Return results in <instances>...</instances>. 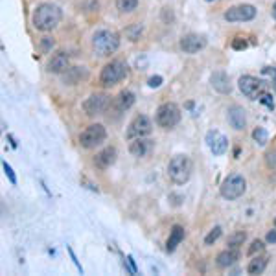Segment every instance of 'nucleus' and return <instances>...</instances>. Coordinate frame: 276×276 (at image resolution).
<instances>
[{
	"label": "nucleus",
	"mask_w": 276,
	"mask_h": 276,
	"mask_svg": "<svg viewBox=\"0 0 276 276\" xmlns=\"http://www.w3.org/2000/svg\"><path fill=\"white\" fill-rule=\"evenodd\" d=\"M210 83L214 87V90L221 92V94H228L230 92V81H228V76L221 70H217L210 76Z\"/></svg>",
	"instance_id": "obj_18"
},
{
	"label": "nucleus",
	"mask_w": 276,
	"mask_h": 276,
	"mask_svg": "<svg viewBox=\"0 0 276 276\" xmlns=\"http://www.w3.org/2000/svg\"><path fill=\"white\" fill-rule=\"evenodd\" d=\"M116 162V149L114 147H105L94 156V166L98 169H107Z\"/></svg>",
	"instance_id": "obj_15"
},
{
	"label": "nucleus",
	"mask_w": 276,
	"mask_h": 276,
	"mask_svg": "<svg viewBox=\"0 0 276 276\" xmlns=\"http://www.w3.org/2000/svg\"><path fill=\"white\" fill-rule=\"evenodd\" d=\"M41 48L42 52H50V50L54 48V39H50V37H44L41 42Z\"/></svg>",
	"instance_id": "obj_32"
},
{
	"label": "nucleus",
	"mask_w": 276,
	"mask_h": 276,
	"mask_svg": "<svg viewBox=\"0 0 276 276\" xmlns=\"http://www.w3.org/2000/svg\"><path fill=\"white\" fill-rule=\"evenodd\" d=\"M120 48V37L116 31L111 30H100L92 37V50L102 57L114 54L116 50Z\"/></svg>",
	"instance_id": "obj_2"
},
{
	"label": "nucleus",
	"mask_w": 276,
	"mask_h": 276,
	"mask_svg": "<svg viewBox=\"0 0 276 276\" xmlns=\"http://www.w3.org/2000/svg\"><path fill=\"white\" fill-rule=\"evenodd\" d=\"M267 166H269L271 169H276V153L275 151L267 153Z\"/></svg>",
	"instance_id": "obj_34"
},
{
	"label": "nucleus",
	"mask_w": 276,
	"mask_h": 276,
	"mask_svg": "<svg viewBox=\"0 0 276 276\" xmlns=\"http://www.w3.org/2000/svg\"><path fill=\"white\" fill-rule=\"evenodd\" d=\"M109 102H111V98L105 92H94L83 102V111L89 116H96V114H102L107 109Z\"/></svg>",
	"instance_id": "obj_9"
},
{
	"label": "nucleus",
	"mask_w": 276,
	"mask_h": 276,
	"mask_svg": "<svg viewBox=\"0 0 276 276\" xmlns=\"http://www.w3.org/2000/svg\"><path fill=\"white\" fill-rule=\"evenodd\" d=\"M238 87L243 92V96L251 98V100H256L258 94L262 92V81L254 76H241L240 81H238Z\"/></svg>",
	"instance_id": "obj_12"
},
{
	"label": "nucleus",
	"mask_w": 276,
	"mask_h": 276,
	"mask_svg": "<svg viewBox=\"0 0 276 276\" xmlns=\"http://www.w3.org/2000/svg\"><path fill=\"white\" fill-rule=\"evenodd\" d=\"M126 35H127V39H129V41H133V42L138 41V39H140V35H142V26L137 24V26H131V28H127Z\"/></svg>",
	"instance_id": "obj_28"
},
{
	"label": "nucleus",
	"mask_w": 276,
	"mask_h": 276,
	"mask_svg": "<svg viewBox=\"0 0 276 276\" xmlns=\"http://www.w3.org/2000/svg\"><path fill=\"white\" fill-rule=\"evenodd\" d=\"M232 48H236V50H245L247 48V41H243V39H234V42H232Z\"/></svg>",
	"instance_id": "obj_35"
},
{
	"label": "nucleus",
	"mask_w": 276,
	"mask_h": 276,
	"mask_svg": "<svg viewBox=\"0 0 276 276\" xmlns=\"http://www.w3.org/2000/svg\"><path fill=\"white\" fill-rule=\"evenodd\" d=\"M206 2H212V0H206Z\"/></svg>",
	"instance_id": "obj_40"
},
{
	"label": "nucleus",
	"mask_w": 276,
	"mask_h": 276,
	"mask_svg": "<svg viewBox=\"0 0 276 276\" xmlns=\"http://www.w3.org/2000/svg\"><path fill=\"white\" fill-rule=\"evenodd\" d=\"M204 46H206V39L203 35L190 33V35H184L180 39V48L184 54H197L199 50H203Z\"/></svg>",
	"instance_id": "obj_13"
},
{
	"label": "nucleus",
	"mask_w": 276,
	"mask_h": 276,
	"mask_svg": "<svg viewBox=\"0 0 276 276\" xmlns=\"http://www.w3.org/2000/svg\"><path fill=\"white\" fill-rule=\"evenodd\" d=\"M192 160L186 155H177L168 164V177L175 184H186L192 177Z\"/></svg>",
	"instance_id": "obj_3"
},
{
	"label": "nucleus",
	"mask_w": 276,
	"mask_h": 276,
	"mask_svg": "<svg viewBox=\"0 0 276 276\" xmlns=\"http://www.w3.org/2000/svg\"><path fill=\"white\" fill-rule=\"evenodd\" d=\"M2 168H4V171H6L9 182H11V184H17V177H15V171H13L11 166H9L7 162H4V164H2Z\"/></svg>",
	"instance_id": "obj_31"
},
{
	"label": "nucleus",
	"mask_w": 276,
	"mask_h": 276,
	"mask_svg": "<svg viewBox=\"0 0 276 276\" xmlns=\"http://www.w3.org/2000/svg\"><path fill=\"white\" fill-rule=\"evenodd\" d=\"M85 76H87V70H85L83 66H72V68H68L65 72V83L72 85L79 78H85Z\"/></svg>",
	"instance_id": "obj_23"
},
{
	"label": "nucleus",
	"mask_w": 276,
	"mask_h": 276,
	"mask_svg": "<svg viewBox=\"0 0 276 276\" xmlns=\"http://www.w3.org/2000/svg\"><path fill=\"white\" fill-rule=\"evenodd\" d=\"M162 76H153V78H149V87L151 89H158L162 85Z\"/></svg>",
	"instance_id": "obj_33"
},
{
	"label": "nucleus",
	"mask_w": 276,
	"mask_h": 276,
	"mask_svg": "<svg viewBox=\"0 0 276 276\" xmlns=\"http://www.w3.org/2000/svg\"><path fill=\"white\" fill-rule=\"evenodd\" d=\"M151 151V140H145L144 137L133 138V142L129 144V153L137 158H142Z\"/></svg>",
	"instance_id": "obj_17"
},
{
	"label": "nucleus",
	"mask_w": 276,
	"mask_h": 276,
	"mask_svg": "<svg viewBox=\"0 0 276 276\" xmlns=\"http://www.w3.org/2000/svg\"><path fill=\"white\" fill-rule=\"evenodd\" d=\"M138 7V0H116V9L120 13H133Z\"/></svg>",
	"instance_id": "obj_24"
},
{
	"label": "nucleus",
	"mask_w": 276,
	"mask_h": 276,
	"mask_svg": "<svg viewBox=\"0 0 276 276\" xmlns=\"http://www.w3.org/2000/svg\"><path fill=\"white\" fill-rule=\"evenodd\" d=\"M184 227H180V225H173L171 230H169V238H168V243H166V249L168 252H173L177 247L180 245V241L184 240Z\"/></svg>",
	"instance_id": "obj_20"
},
{
	"label": "nucleus",
	"mask_w": 276,
	"mask_h": 276,
	"mask_svg": "<svg viewBox=\"0 0 276 276\" xmlns=\"http://www.w3.org/2000/svg\"><path fill=\"white\" fill-rule=\"evenodd\" d=\"M151 131H153V124H151L149 118H147L145 114H137V116L131 120V124H129V129H127V138L133 140V138L147 137Z\"/></svg>",
	"instance_id": "obj_8"
},
{
	"label": "nucleus",
	"mask_w": 276,
	"mask_h": 276,
	"mask_svg": "<svg viewBox=\"0 0 276 276\" xmlns=\"http://www.w3.org/2000/svg\"><path fill=\"white\" fill-rule=\"evenodd\" d=\"M264 251V241H260V240H254L251 243V247H249V251H247V254L249 256H256L258 252Z\"/></svg>",
	"instance_id": "obj_29"
},
{
	"label": "nucleus",
	"mask_w": 276,
	"mask_h": 276,
	"mask_svg": "<svg viewBox=\"0 0 276 276\" xmlns=\"http://www.w3.org/2000/svg\"><path fill=\"white\" fill-rule=\"evenodd\" d=\"M127 76V65L124 61H111L109 65L102 68L100 74V83L103 87H114L116 83H120L122 79Z\"/></svg>",
	"instance_id": "obj_5"
},
{
	"label": "nucleus",
	"mask_w": 276,
	"mask_h": 276,
	"mask_svg": "<svg viewBox=\"0 0 276 276\" xmlns=\"http://www.w3.org/2000/svg\"><path fill=\"white\" fill-rule=\"evenodd\" d=\"M267 262H269L267 256H256V258H252L249 262V265H247V273L249 275H262L265 271V267H267Z\"/></svg>",
	"instance_id": "obj_21"
},
{
	"label": "nucleus",
	"mask_w": 276,
	"mask_h": 276,
	"mask_svg": "<svg viewBox=\"0 0 276 276\" xmlns=\"http://www.w3.org/2000/svg\"><path fill=\"white\" fill-rule=\"evenodd\" d=\"M247 190V180L243 179V175L240 173H232L228 175L227 179L221 182V186H219V193H221L223 199H227V201H236V199H240Z\"/></svg>",
	"instance_id": "obj_4"
},
{
	"label": "nucleus",
	"mask_w": 276,
	"mask_h": 276,
	"mask_svg": "<svg viewBox=\"0 0 276 276\" xmlns=\"http://www.w3.org/2000/svg\"><path fill=\"white\" fill-rule=\"evenodd\" d=\"M275 225H276V217H275Z\"/></svg>",
	"instance_id": "obj_39"
},
{
	"label": "nucleus",
	"mask_w": 276,
	"mask_h": 276,
	"mask_svg": "<svg viewBox=\"0 0 276 276\" xmlns=\"http://www.w3.org/2000/svg\"><path fill=\"white\" fill-rule=\"evenodd\" d=\"M133 103H135V94H133L131 90H122L120 94H118V98H116V105H118L120 111L129 109Z\"/></svg>",
	"instance_id": "obj_22"
},
{
	"label": "nucleus",
	"mask_w": 276,
	"mask_h": 276,
	"mask_svg": "<svg viewBox=\"0 0 276 276\" xmlns=\"http://www.w3.org/2000/svg\"><path fill=\"white\" fill-rule=\"evenodd\" d=\"M238 258H240V252H238V249H234V247H228L227 251H223V252H219V254H217L216 262H217V265H219V267H223V269H225V267L234 265Z\"/></svg>",
	"instance_id": "obj_19"
},
{
	"label": "nucleus",
	"mask_w": 276,
	"mask_h": 276,
	"mask_svg": "<svg viewBox=\"0 0 276 276\" xmlns=\"http://www.w3.org/2000/svg\"><path fill=\"white\" fill-rule=\"evenodd\" d=\"M68 252H70V258H72V262L76 264V267L79 269V273H83V267H81V264L78 262V258H76V254H74V251H72V249H68Z\"/></svg>",
	"instance_id": "obj_37"
},
{
	"label": "nucleus",
	"mask_w": 276,
	"mask_h": 276,
	"mask_svg": "<svg viewBox=\"0 0 276 276\" xmlns=\"http://www.w3.org/2000/svg\"><path fill=\"white\" fill-rule=\"evenodd\" d=\"M105 138H107V131L102 124H90L79 135V144L85 149H94V147L105 142Z\"/></svg>",
	"instance_id": "obj_6"
},
{
	"label": "nucleus",
	"mask_w": 276,
	"mask_h": 276,
	"mask_svg": "<svg viewBox=\"0 0 276 276\" xmlns=\"http://www.w3.org/2000/svg\"><path fill=\"white\" fill-rule=\"evenodd\" d=\"M63 18V11L59 6L55 4H41L35 7L31 22L39 31H52L54 28H57Z\"/></svg>",
	"instance_id": "obj_1"
},
{
	"label": "nucleus",
	"mask_w": 276,
	"mask_h": 276,
	"mask_svg": "<svg viewBox=\"0 0 276 276\" xmlns=\"http://www.w3.org/2000/svg\"><path fill=\"white\" fill-rule=\"evenodd\" d=\"M223 17L227 22H249L256 17V7L251 4H241V6L230 7L228 11H225Z\"/></svg>",
	"instance_id": "obj_10"
},
{
	"label": "nucleus",
	"mask_w": 276,
	"mask_h": 276,
	"mask_svg": "<svg viewBox=\"0 0 276 276\" xmlns=\"http://www.w3.org/2000/svg\"><path fill=\"white\" fill-rule=\"evenodd\" d=\"M247 234L241 230V232H236V234L232 236H228V241H227V245L228 247H234V249H238L240 245H243V241H245Z\"/></svg>",
	"instance_id": "obj_26"
},
{
	"label": "nucleus",
	"mask_w": 276,
	"mask_h": 276,
	"mask_svg": "<svg viewBox=\"0 0 276 276\" xmlns=\"http://www.w3.org/2000/svg\"><path fill=\"white\" fill-rule=\"evenodd\" d=\"M180 109L177 103H162L160 107L156 109V124L162 129H171L180 122Z\"/></svg>",
	"instance_id": "obj_7"
},
{
	"label": "nucleus",
	"mask_w": 276,
	"mask_h": 276,
	"mask_svg": "<svg viewBox=\"0 0 276 276\" xmlns=\"http://www.w3.org/2000/svg\"><path fill=\"white\" fill-rule=\"evenodd\" d=\"M265 240H267V243H276V228L267 232V238H265Z\"/></svg>",
	"instance_id": "obj_36"
},
{
	"label": "nucleus",
	"mask_w": 276,
	"mask_h": 276,
	"mask_svg": "<svg viewBox=\"0 0 276 276\" xmlns=\"http://www.w3.org/2000/svg\"><path fill=\"white\" fill-rule=\"evenodd\" d=\"M258 100L264 103V105H267V109H271V111L275 109V100H273V96H271L269 92H260Z\"/></svg>",
	"instance_id": "obj_30"
},
{
	"label": "nucleus",
	"mask_w": 276,
	"mask_h": 276,
	"mask_svg": "<svg viewBox=\"0 0 276 276\" xmlns=\"http://www.w3.org/2000/svg\"><path fill=\"white\" fill-rule=\"evenodd\" d=\"M273 17L276 18V2H275V6H273Z\"/></svg>",
	"instance_id": "obj_38"
},
{
	"label": "nucleus",
	"mask_w": 276,
	"mask_h": 276,
	"mask_svg": "<svg viewBox=\"0 0 276 276\" xmlns=\"http://www.w3.org/2000/svg\"><path fill=\"white\" fill-rule=\"evenodd\" d=\"M252 138H254V142L258 145H265L269 142V135H267V131H265L264 127H256L252 131Z\"/></svg>",
	"instance_id": "obj_25"
},
{
	"label": "nucleus",
	"mask_w": 276,
	"mask_h": 276,
	"mask_svg": "<svg viewBox=\"0 0 276 276\" xmlns=\"http://www.w3.org/2000/svg\"><path fill=\"white\" fill-rule=\"evenodd\" d=\"M219 236H221V227H214L208 232V236L204 238V245H214L217 240H219Z\"/></svg>",
	"instance_id": "obj_27"
},
{
	"label": "nucleus",
	"mask_w": 276,
	"mask_h": 276,
	"mask_svg": "<svg viewBox=\"0 0 276 276\" xmlns=\"http://www.w3.org/2000/svg\"><path fill=\"white\" fill-rule=\"evenodd\" d=\"M227 118H228V124L234 127L236 131H243V129L247 127L245 109L240 107V105H232V107H228Z\"/></svg>",
	"instance_id": "obj_14"
},
{
	"label": "nucleus",
	"mask_w": 276,
	"mask_h": 276,
	"mask_svg": "<svg viewBox=\"0 0 276 276\" xmlns=\"http://www.w3.org/2000/svg\"><path fill=\"white\" fill-rule=\"evenodd\" d=\"M68 68H70V63H68V55L65 52H57L48 61V72L52 74H65Z\"/></svg>",
	"instance_id": "obj_16"
},
{
	"label": "nucleus",
	"mask_w": 276,
	"mask_h": 276,
	"mask_svg": "<svg viewBox=\"0 0 276 276\" xmlns=\"http://www.w3.org/2000/svg\"><path fill=\"white\" fill-rule=\"evenodd\" d=\"M206 145L210 147V151L216 156H221L228 149V138L219 131H216V129H212V131L206 133Z\"/></svg>",
	"instance_id": "obj_11"
}]
</instances>
